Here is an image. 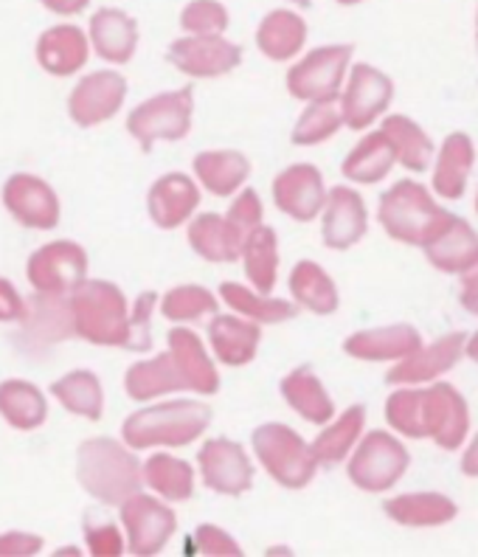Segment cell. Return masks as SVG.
I'll list each match as a JSON object with an SVG mask.
<instances>
[{
	"label": "cell",
	"instance_id": "cell-19",
	"mask_svg": "<svg viewBox=\"0 0 478 557\" xmlns=\"http://www.w3.org/2000/svg\"><path fill=\"white\" fill-rule=\"evenodd\" d=\"M369 228V218H366V203L355 189L349 186H335L327 195V206H324V223L322 237L327 248L332 251H347Z\"/></svg>",
	"mask_w": 478,
	"mask_h": 557
},
{
	"label": "cell",
	"instance_id": "cell-39",
	"mask_svg": "<svg viewBox=\"0 0 478 557\" xmlns=\"http://www.w3.org/2000/svg\"><path fill=\"white\" fill-rule=\"evenodd\" d=\"M51 395L60 400V406L71 414L88 417V420H102L104 411V392L102 383L88 369H76L51 386Z\"/></svg>",
	"mask_w": 478,
	"mask_h": 557
},
{
	"label": "cell",
	"instance_id": "cell-10",
	"mask_svg": "<svg viewBox=\"0 0 478 557\" xmlns=\"http://www.w3.org/2000/svg\"><path fill=\"white\" fill-rule=\"evenodd\" d=\"M166 60L186 76L214 79L226 76L242 62V48L223 35H189L169 46Z\"/></svg>",
	"mask_w": 478,
	"mask_h": 557
},
{
	"label": "cell",
	"instance_id": "cell-28",
	"mask_svg": "<svg viewBox=\"0 0 478 557\" xmlns=\"http://www.w3.org/2000/svg\"><path fill=\"white\" fill-rule=\"evenodd\" d=\"M307 42V23L293 9H274L262 17L256 28V46L274 62H287Z\"/></svg>",
	"mask_w": 478,
	"mask_h": 557
},
{
	"label": "cell",
	"instance_id": "cell-36",
	"mask_svg": "<svg viewBox=\"0 0 478 557\" xmlns=\"http://www.w3.org/2000/svg\"><path fill=\"white\" fill-rule=\"evenodd\" d=\"M363 422H366V408L363 406L347 408L338 420H329L327 429L315 436L313 442V454L318 465L329 468V465L343 462L357 445V440H361Z\"/></svg>",
	"mask_w": 478,
	"mask_h": 557
},
{
	"label": "cell",
	"instance_id": "cell-57",
	"mask_svg": "<svg viewBox=\"0 0 478 557\" xmlns=\"http://www.w3.org/2000/svg\"><path fill=\"white\" fill-rule=\"evenodd\" d=\"M287 3H293L295 9H310V7H313V0H287Z\"/></svg>",
	"mask_w": 478,
	"mask_h": 557
},
{
	"label": "cell",
	"instance_id": "cell-46",
	"mask_svg": "<svg viewBox=\"0 0 478 557\" xmlns=\"http://www.w3.org/2000/svg\"><path fill=\"white\" fill-rule=\"evenodd\" d=\"M217 299L200 285L172 287L161 299V313L169 321H198L203 315H217Z\"/></svg>",
	"mask_w": 478,
	"mask_h": 557
},
{
	"label": "cell",
	"instance_id": "cell-23",
	"mask_svg": "<svg viewBox=\"0 0 478 557\" xmlns=\"http://www.w3.org/2000/svg\"><path fill=\"white\" fill-rule=\"evenodd\" d=\"M90 40L79 26L62 23V26L46 28L37 40V62L48 74L74 76L88 62Z\"/></svg>",
	"mask_w": 478,
	"mask_h": 557
},
{
	"label": "cell",
	"instance_id": "cell-30",
	"mask_svg": "<svg viewBox=\"0 0 478 557\" xmlns=\"http://www.w3.org/2000/svg\"><path fill=\"white\" fill-rule=\"evenodd\" d=\"M169 352L178 360L180 372H184L186 383H189V392H198V395H217L219 392V374L214 369L212 358L205 355L203 341L198 338V333L191 330H172L169 333Z\"/></svg>",
	"mask_w": 478,
	"mask_h": 557
},
{
	"label": "cell",
	"instance_id": "cell-16",
	"mask_svg": "<svg viewBox=\"0 0 478 557\" xmlns=\"http://www.w3.org/2000/svg\"><path fill=\"white\" fill-rule=\"evenodd\" d=\"M467 335L465 333H448L439 341H433L430 347H419L417 352L408 358L397 360L394 367L386 374L389 386H414V383L437 381L442 374L451 372L458 360L465 358Z\"/></svg>",
	"mask_w": 478,
	"mask_h": 557
},
{
	"label": "cell",
	"instance_id": "cell-25",
	"mask_svg": "<svg viewBox=\"0 0 478 557\" xmlns=\"http://www.w3.org/2000/svg\"><path fill=\"white\" fill-rule=\"evenodd\" d=\"M90 42L104 62L124 65L138 48V23L122 9L104 7L90 17Z\"/></svg>",
	"mask_w": 478,
	"mask_h": 557
},
{
	"label": "cell",
	"instance_id": "cell-6",
	"mask_svg": "<svg viewBox=\"0 0 478 557\" xmlns=\"http://www.w3.org/2000/svg\"><path fill=\"white\" fill-rule=\"evenodd\" d=\"M191 113H194V88L186 85L138 104L127 116V129L141 144L143 152H152L155 141H180L189 136Z\"/></svg>",
	"mask_w": 478,
	"mask_h": 557
},
{
	"label": "cell",
	"instance_id": "cell-18",
	"mask_svg": "<svg viewBox=\"0 0 478 557\" xmlns=\"http://www.w3.org/2000/svg\"><path fill=\"white\" fill-rule=\"evenodd\" d=\"M3 206L14 220L26 228L48 232L60 223V198L56 191L37 175H12L3 186Z\"/></svg>",
	"mask_w": 478,
	"mask_h": 557
},
{
	"label": "cell",
	"instance_id": "cell-1",
	"mask_svg": "<svg viewBox=\"0 0 478 557\" xmlns=\"http://www.w3.org/2000/svg\"><path fill=\"white\" fill-rule=\"evenodd\" d=\"M71 313L79 338L96 347H122L141 352L133 313L127 299L113 282L104 278H85L83 285L71 293Z\"/></svg>",
	"mask_w": 478,
	"mask_h": 557
},
{
	"label": "cell",
	"instance_id": "cell-60",
	"mask_svg": "<svg viewBox=\"0 0 478 557\" xmlns=\"http://www.w3.org/2000/svg\"><path fill=\"white\" fill-rule=\"evenodd\" d=\"M476 214H478V191H476Z\"/></svg>",
	"mask_w": 478,
	"mask_h": 557
},
{
	"label": "cell",
	"instance_id": "cell-37",
	"mask_svg": "<svg viewBox=\"0 0 478 557\" xmlns=\"http://www.w3.org/2000/svg\"><path fill=\"white\" fill-rule=\"evenodd\" d=\"M0 417L17 431L40 429L48 417V403L37 386L26 381L0 383Z\"/></svg>",
	"mask_w": 478,
	"mask_h": 557
},
{
	"label": "cell",
	"instance_id": "cell-40",
	"mask_svg": "<svg viewBox=\"0 0 478 557\" xmlns=\"http://www.w3.org/2000/svg\"><path fill=\"white\" fill-rule=\"evenodd\" d=\"M242 265L251 285L260 293H271L279 276V237L274 228L260 225L242 245Z\"/></svg>",
	"mask_w": 478,
	"mask_h": 557
},
{
	"label": "cell",
	"instance_id": "cell-27",
	"mask_svg": "<svg viewBox=\"0 0 478 557\" xmlns=\"http://www.w3.org/2000/svg\"><path fill=\"white\" fill-rule=\"evenodd\" d=\"M473 163H476V147H473L467 133H453V136L444 138L442 150L437 156V166H433V191L439 198H465Z\"/></svg>",
	"mask_w": 478,
	"mask_h": 557
},
{
	"label": "cell",
	"instance_id": "cell-14",
	"mask_svg": "<svg viewBox=\"0 0 478 557\" xmlns=\"http://www.w3.org/2000/svg\"><path fill=\"white\" fill-rule=\"evenodd\" d=\"M127 99V79L116 71H93L68 96V113L79 127L110 122Z\"/></svg>",
	"mask_w": 478,
	"mask_h": 557
},
{
	"label": "cell",
	"instance_id": "cell-3",
	"mask_svg": "<svg viewBox=\"0 0 478 557\" xmlns=\"http://www.w3.org/2000/svg\"><path fill=\"white\" fill-rule=\"evenodd\" d=\"M212 425V408L200 400H169L141 408L122 425L124 445L133 450L184 448Z\"/></svg>",
	"mask_w": 478,
	"mask_h": 557
},
{
	"label": "cell",
	"instance_id": "cell-58",
	"mask_svg": "<svg viewBox=\"0 0 478 557\" xmlns=\"http://www.w3.org/2000/svg\"><path fill=\"white\" fill-rule=\"evenodd\" d=\"M341 7H357V3H363V0H338Z\"/></svg>",
	"mask_w": 478,
	"mask_h": 557
},
{
	"label": "cell",
	"instance_id": "cell-9",
	"mask_svg": "<svg viewBox=\"0 0 478 557\" xmlns=\"http://www.w3.org/2000/svg\"><path fill=\"white\" fill-rule=\"evenodd\" d=\"M88 273V253L83 245L60 239L37 248L28 257L26 276L37 293H51V296H68L85 282Z\"/></svg>",
	"mask_w": 478,
	"mask_h": 557
},
{
	"label": "cell",
	"instance_id": "cell-24",
	"mask_svg": "<svg viewBox=\"0 0 478 557\" xmlns=\"http://www.w3.org/2000/svg\"><path fill=\"white\" fill-rule=\"evenodd\" d=\"M209 341L217 355L219 363L226 367H246L256 358L260 349L262 330L256 321L246 319V315H223L217 313L209 324Z\"/></svg>",
	"mask_w": 478,
	"mask_h": 557
},
{
	"label": "cell",
	"instance_id": "cell-13",
	"mask_svg": "<svg viewBox=\"0 0 478 557\" xmlns=\"http://www.w3.org/2000/svg\"><path fill=\"white\" fill-rule=\"evenodd\" d=\"M394 96V82L375 65L357 62L349 74L347 90H343L341 108L343 124L349 129H369L377 119L386 113Z\"/></svg>",
	"mask_w": 478,
	"mask_h": 557
},
{
	"label": "cell",
	"instance_id": "cell-55",
	"mask_svg": "<svg viewBox=\"0 0 478 557\" xmlns=\"http://www.w3.org/2000/svg\"><path fill=\"white\" fill-rule=\"evenodd\" d=\"M462 473L470 479H478V434L473 436V442L467 445L465 456H462Z\"/></svg>",
	"mask_w": 478,
	"mask_h": 557
},
{
	"label": "cell",
	"instance_id": "cell-29",
	"mask_svg": "<svg viewBox=\"0 0 478 557\" xmlns=\"http://www.w3.org/2000/svg\"><path fill=\"white\" fill-rule=\"evenodd\" d=\"M397 161V150L391 138L382 133V129H375L369 136H363L361 141L352 147V152L347 156L343 161L341 172L347 181L352 184H363V186H372V184H380L382 177L389 175L391 166Z\"/></svg>",
	"mask_w": 478,
	"mask_h": 557
},
{
	"label": "cell",
	"instance_id": "cell-22",
	"mask_svg": "<svg viewBox=\"0 0 478 557\" xmlns=\"http://www.w3.org/2000/svg\"><path fill=\"white\" fill-rule=\"evenodd\" d=\"M200 206V189L189 175L169 172V175L158 177L147 195V209L158 228L172 232L184 225Z\"/></svg>",
	"mask_w": 478,
	"mask_h": 557
},
{
	"label": "cell",
	"instance_id": "cell-56",
	"mask_svg": "<svg viewBox=\"0 0 478 557\" xmlns=\"http://www.w3.org/2000/svg\"><path fill=\"white\" fill-rule=\"evenodd\" d=\"M465 355H467V358L476 360V363H478V330H476V335H470V338H467Z\"/></svg>",
	"mask_w": 478,
	"mask_h": 557
},
{
	"label": "cell",
	"instance_id": "cell-52",
	"mask_svg": "<svg viewBox=\"0 0 478 557\" xmlns=\"http://www.w3.org/2000/svg\"><path fill=\"white\" fill-rule=\"evenodd\" d=\"M26 319V301L14 290L12 282L0 278V321H23Z\"/></svg>",
	"mask_w": 478,
	"mask_h": 557
},
{
	"label": "cell",
	"instance_id": "cell-17",
	"mask_svg": "<svg viewBox=\"0 0 478 557\" xmlns=\"http://www.w3.org/2000/svg\"><path fill=\"white\" fill-rule=\"evenodd\" d=\"M425 429L442 450H456L458 445H465L470 411L462 392L451 383H433L425 388Z\"/></svg>",
	"mask_w": 478,
	"mask_h": 557
},
{
	"label": "cell",
	"instance_id": "cell-47",
	"mask_svg": "<svg viewBox=\"0 0 478 557\" xmlns=\"http://www.w3.org/2000/svg\"><path fill=\"white\" fill-rule=\"evenodd\" d=\"M228 23V9L219 0H191L180 12V28L186 35H223Z\"/></svg>",
	"mask_w": 478,
	"mask_h": 557
},
{
	"label": "cell",
	"instance_id": "cell-7",
	"mask_svg": "<svg viewBox=\"0 0 478 557\" xmlns=\"http://www.w3.org/2000/svg\"><path fill=\"white\" fill-rule=\"evenodd\" d=\"M411 454L403 442L386 431H372L355 445L349 459V479L363 493H386L405 476Z\"/></svg>",
	"mask_w": 478,
	"mask_h": 557
},
{
	"label": "cell",
	"instance_id": "cell-33",
	"mask_svg": "<svg viewBox=\"0 0 478 557\" xmlns=\"http://www.w3.org/2000/svg\"><path fill=\"white\" fill-rule=\"evenodd\" d=\"M194 175L205 186V191H212L217 198H231L251 175V161L237 150L200 152L194 158Z\"/></svg>",
	"mask_w": 478,
	"mask_h": 557
},
{
	"label": "cell",
	"instance_id": "cell-34",
	"mask_svg": "<svg viewBox=\"0 0 478 557\" xmlns=\"http://www.w3.org/2000/svg\"><path fill=\"white\" fill-rule=\"evenodd\" d=\"M189 245L205 262H234L242 259V239L223 214L205 211L189 223Z\"/></svg>",
	"mask_w": 478,
	"mask_h": 557
},
{
	"label": "cell",
	"instance_id": "cell-48",
	"mask_svg": "<svg viewBox=\"0 0 478 557\" xmlns=\"http://www.w3.org/2000/svg\"><path fill=\"white\" fill-rule=\"evenodd\" d=\"M226 220H228V225H231L234 232L239 234V239L246 243V239L251 237V234L262 225V200H260V195H256L253 189L239 191V198L231 203Z\"/></svg>",
	"mask_w": 478,
	"mask_h": 557
},
{
	"label": "cell",
	"instance_id": "cell-21",
	"mask_svg": "<svg viewBox=\"0 0 478 557\" xmlns=\"http://www.w3.org/2000/svg\"><path fill=\"white\" fill-rule=\"evenodd\" d=\"M423 251L437 271L467 273L478 262V234L467 220L451 214L442 228L423 245Z\"/></svg>",
	"mask_w": 478,
	"mask_h": 557
},
{
	"label": "cell",
	"instance_id": "cell-42",
	"mask_svg": "<svg viewBox=\"0 0 478 557\" xmlns=\"http://www.w3.org/2000/svg\"><path fill=\"white\" fill-rule=\"evenodd\" d=\"M143 482L166 502H189L194 493V470L178 456L155 454L143 465Z\"/></svg>",
	"mask_w": 478,
	"mask_h": 557
},
{
	"label": "cell",
	"instance_id": "cell-8",
	"mask_svg": "<svg viewBox=\"0 0 478 557\" xmlns=\"http://www.w3.org/2000/svg\"><path fill=\"white\" fill-rule=\"evenodd\" d=\"M355 46H322L287 71V90L299 102L338 99Z\"/></svg>",
	"mask_w": 478,
	"mask_h": 557
},
{
	"label": "cell",
	"instance_id": "cell-15",
	"mask_svg": "<svg viewBox=\"0 0 478 557\" xmlns=\"http://www.w3.org/2000/svg\"><path fill=\"white\" fill-rule=\"evenodd\" d=\"M274 203L276 209L285 211L287 218L310 223L318 218V211L327 206V186L313 163H293L285 172H279L274 181Z\"/></svg>",
	"mask_w": 478,
	"mask_h": 557
},
{
	"label": "cell",
	"instance_id": "cell-5",
	"mask_svg": "<svg viewBox=\"0 0 478 557\" xmlns=\"http://www.w3.org/2000/svg\"><path fill=\"white\" fill-rule=\"evenodd\" d=\"M253 454L260 459L267 476L279 482L287 490H301L313 482L318 459L313 454V445L304 442V436L295 434L281 422H265L253 431Z\"/></svg>",
	"mask_w": 478,
	"mask_h": 557
},
{
	"label": "cell",
	"instance_id": "cell-43",
	"mask_svg": "<svg viewBox=\"0 0 478 557\" xmlns=\"http://www.w3.org/2000/svg\"><path fill=\"white\" fill-rule=\"evenodd\" d=\"M343 124V108L338 99H322V102H310V108L301 113V119L295 122L293 133H290V141L295 147H315V144H324L341 129Z\"/></svg>",
	"mask_w": 478,
	"mask_h": 557
},
{
	"label": "cell",
	"instance_id": "cell-51",
	"mask_svg": "<svg viewBox=\"0 0 478 557\" xmlns=\"http://www.w3.org/2000/svg\"><path fill=\"white\" fill-rule=\"evenodd\" d=\"M42 549V537L28 532H7L0 535V555H37Z\"/></svg>",
	"mask_w": 478,
	"mask_h": 557
},
{
	"label": "cell",
	"instance_id": "cell-20",
	"mask_svg": "<svg viewBox=\"0 0 478 557\" xmlns=\"http://www.w3.org/2000/svg\"><path fill=\"white\" fill-rule=\"evenodd\" d=\"M423 347V335L417 326L411 324H389L375 326V330H361L343 341V352L355 360H369V363H382V360H403Z\"/></svg>",
	"mask_w": 478,
	"mask_h": 557
},
{
	"label": "cell",
	"instance_id": "cell-44",
	"mask_svg": "<svg viewBox=\"0 0 478 557\" xmlns=\"http://www.w3.org/2000/svg\"><path fill=\"white\" fill-rule=\"evenodd\" d=\"M35 313L26 310V326L28 333L46 335L48 341L68 338L76 335L74 330V313H71V299L65 301V296H51V293H40V299L35 296Z\"/></svg>",
	"mask_w": 478,
	"mask_h": 557
},
{
	"label": "cell",
	"instance_id": "cell-38",
	"mask_svg": "<svg viewBox=\"0 0 478 557\" xmlns=\"http://www.w3.org/2000/svg\"><path fill=\"white\" fill-rule=\"evenodd\" d=\"M219 296L228 305V310L256 321V324H281V321L295 319V305L285 299H271L267 293H253L242 287L239 282H223Z\"/></svg>",
	"mask_w": 478,
	"mask_h": 557
},
{
	"label": "cell",
	"instance_id": "cell-54",
	"mask_svg": "<svg viewBox=\"0 0 478 557\" xmlns=\"http://www.w3.org/2000/svg\"><path fill=\"white\" fill-rule=\"evenodd\" d=\"M40 3L60 17H74V14H83L88 9L90 0H40Z\"/></svg>",
	"mask_w": 478,
	"mask_h": 557
},
{
	"label": "cell",
	"instance_id": "cell-50",
	"mask_svg": "<svg viewBox=\"0 0 478 557\" xmlns=\"http://www.w3.org/2000/svg\"><path fill=\"white\" fill-rule=\"evenodd\" d=\"M194 549L203 555H242L237 541L214 523H203L194 530Z\"/></svg>",
	"mask_w": 478,
	"mask_h": 557
},
{
	"label": "cell",
	"instance_id": "cell-59",
	"mask_svg": "<svg viewBox=\"0 0 478 557\" xmlns=\"http://www.w3.org/2000/svg\"><path fill=\"white\" fill-rule=\"evenodd\" d=\"M476 48H478V9H476Z\"/></svg>",
	"mask_w": 478,
	"mask_h": 557
},
{
	"label": "cell",
	"instance_id": "cell-45",
	"mask_svg": "<svg viewBox=\"0 0 478 557\" xmlns=\"http://www.w3.org/2000/svg\"><path fill=\"white\" fill-rule=\"evenodd\" d=\"M386 422L397 434L408 440H425V392L419 388H400L386 400Z\"/></svg>",
	"mask_w": 478,
	"mask_h": 557
},
{
	"label": "cell",
	"instance_id": "cell-4",
	"mask_svg": "<svg viewBox=\"0 0 478 557\" xmlns=\"http://www.w3.org/2000/svg\"><path fill=\"white\" fill-rule=\"evenodd\" d=\"M448 218H451V211H444L417 181L394 184L377 206V220H380L382 232L397 243L419 245V248L442 228Z\"/></svg>",
	"mask_w": 478,
	"mask_h": 557
},
{
	"label": "cell",
	"instance_id": "cell-49",
	"mask_svg": "<svg viewBox=\"0 0 478 557\" xmlns=\"http://www.w3.org/2000/svg\"><path fill=\"white\" fill-rule=\"evenodd\" d=\"M85 537H88V549L96 557H116L124 552V537L113 521H96L93 516H85Z\"/></svg>",
	"mask_w": 478,
	"mask_h": 557
},
{
	"label": "cell",
	"instance_id": "cell-31",
	"mask_svg": "<svg viewBox=\"0 0 478 557\" xmlns=\"http://www.w3.org/2000/svg\"><path fill=\"white\" fill-rule=\"evenodd\" d=\"M281 397L287 400V406L293 408L295 414L304 417L313 425H327L335 417V403L329 397V392L324 388V383L315 377V372L310 367L293 369L281 381Z\"/></svg>",
	"mask_w": 478,
	"mask_h": 557
},
{
	"label": "cell",
	"instance_id": "cell-26",
	"mask_svg": "<svg viewBox=\"0 0 478 557\" xmlns=\"http://www.w3.org/2000/svg\"><path fill=\"white\" fill-rule=\"evenodd\" d=\"M124 388L133 400H155V397L172 395V392H189V383H186L175 355L164 352L133 363L124 377Z\"/></svg>",
	"mask_w": 478,
	"mask_h": 557
},
{
	"label": "cell",
	"instance_id": "cell-11",
	"mask_svg": "<svg viewBox=\"0 0 478 557\" xmlns=\"http://www.w3.org/2000/svg\"><path fill=\"white\" fill-rule=\"evenodd\" d=\"M122 523L127 530V549L138 557L158 555L178 530L175 512L143 493H136L122 504Z\"/></svg>",
	"mask_w": 478,
	"mask_h": 557
},
{
	"label": "cell",
	"instance_id": "cell-12",
	"mask_svg": "<svg viewBox=\"0 0 478 557\" xmlns=\"http://www.w3.org/2000/svg\"><path fill=\"white\" fill-rule=\"evenodd\" d=\"M198 468L203 484L219 496H242L253 484V468L239 442L217 436L198 450Z\"/></svg>",
	"mask_w": 478,
	"mask_h": 557
},
{
	"label": "cell",
	"instance_id": "cell-32",
	"mask_svg": "<svg viewBox=\"0 0 478 557\" xmlns=\"http://www.w3.org/2000/svg\"><path fill=\"white\" fill-rule=\"evenodd\" d=\"M382 512L403 527H442L458 516V507L442 493H403L382 504Z\"/></svg>",
	"mask_w": 478,
	"mask_h": 557
},
{
	"label": "cell",
	"instance_id": "cell-35",
	"mask_svg": "<svg viewBox=\"0 0 478 557\" xmlns=\"http://www.w3.org/2000/svg\"><path fill=\"white\" fill-rule=\"evenodd\" d=\"M290 293H293L295 305L315 315H332L341 305L335 282L322 265H315L313 259H301L290 271Z\"/></svg>",
	"mask_w": 478,
	"mask_h": 557
},
{
	"label": "cell",
	"instance_id": "cell-2",
	"mask_svg": "<svg viewBox=\"0 0 478 557\" xmlns=\"http://www.w3.org/2000/svg\"><path fill=\"white\" fill-rule=\"evenodd\" d=\"M76 479L96 502L108 507H122L136 493H141L143 465L138 462L130 445L110 436L85 440L76 450Z\"/></svg>",
	"mask_w": 478,
	"mask_h": 557
},
{
	"label": "cell",
	"instance_id": "cell-53",
	"mask_svg": "<svg viewBox=\"0 0 478 557\" xmlns=\"http://www.w3.org/2000/svg\"><path fill=\"white\" fill-rule=\"evenodd\" d=\"M462 307H465L470 315H478V262L467 273H462Z\"/></svg>",
	"mask_w": 478,
	"mask_h": 557
},
{
	"label": "cell",
	"instance_id": "cell-41",
	"mask_svg": "<svg viewBox=\"0 0 478 557\" xmlns=\"http://www.w3.org/2000/svg\"><path fill=\"white\" fill-rule=\"evenodd\" d=\"M382 133L391 138L397 150V161L403 163L408 172H425L430 170L433 161V141L428 138L423 127L408 116H389L382 122Z\"/></svg>",
	"mask_w": 478,
	"mask_h": 557
}]
</instances>
